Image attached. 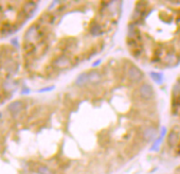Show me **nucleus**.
<instances>
[{
    "mask_svg": "<svg viewBox=\"0 0 180 174\" xmlns=\"http://www.w3.org/2000/svg\"><path fill=\"white\" fill-rule=\"evenodd\" d=\"M102 77L98 71H91L88 72V83L92 84V85H97L101 82Z\"/></svg>",
    "mask_w": 180,
    "mask_h": 174,
    "instance_id": "nucleus-7",
    "label": "nucleus"
},
{
    "mask_svg": "<svg viewBox=\"0 0 180 174\" xmlns=\"http://www.w3.org/2000/svg\"><path fill=\"white\" fill-rule=\"evenodd\" d=\"M25 109V104L22 101L16 100L14 102H11L8 105V110L12 114H19L20 112H22V109Z\"/></svg>",
    "mask_w": 180,
    "mask_h": 174,
    "instance_id": "nucleus-3",
    "label": "nucleus"
},
{
    "mask_svg": "<svg viewBox=\"0 0 180 174\" xmlns=\"http://www.w3.org/2000/svg\"><path fill=\"white\" fill-rule=\"evenodd\" d=\"M30 91H31V90H30L29 88H27V87H23L22 90H21V95H22V96H25V95H29Z\"/></svg>",
    "mask_w": 180,
    "mask_h": 174,
    "instance_id": "nucleus-16",
    "label": "nucleus"
},
{
    "mask_svg": "<svg viewBox=\"0 0 180 174\" xmlns=\"http://www.w3.org/2000/svg\"><path fill=\"white\" fill-rule=\"evenodd\" d=\"M71 65V62L70 60L65 55H62L59 57H57L56 60L54 61V66L58 69H67L68 67H70Z\"/></svg>",
    "mask_w": 180,
    "mask_h": 174,
    "instance_id": "nucleus-4",
    "label": "nucleus"
},
{
    "mask_svg": "<svg viewBox=\"0 0 180 174\" xmlns=\"http://www.w3.org/2000/svg\"><path fill=\"white\" fill-rule=\"evenodd\" d=\"M177 171H178V173L180 174V167H179V168H178V170H177Z\"/></svg>",
    "mask_w": 180,
    "mask_h": 174,
    "instance_id": "nucleus-20",
    "label": "nucleus"
},
{
    "mask_svg": "<svg viewBox=\"0 0 180 174\" xmlns=\"http://www.w3.org/2000/svg\"><path fill=\"white\" fill-rule=\"evenodd\" d=\"M90 33L93 35V36H98L102 33V28L100 25H94L92 26V28L90 29Z\"/></svg>",
    "mask_w": 180,
    "mask_h": 174,
    "instance_id": "nucleus-12",
    "label": "nucleus"
},
{
    "mask_svg": "<svg viewBox=\"0 0 180 174\" xmlns=\"http://www.w3.org/2000/svg\"><path fill=\"white\" fill-rule=\"evenodd\" d=\"M128 77L134 82H140L143 79V72L137 66H130L128 69Z\"/></svg>",
    "mask_w": 180,
    "mask_h": 174,
    "instance_id": "nucleus-2",
    "label": "nucleus"
},
{
    "mask_svg": "<svg viewBox=\"0 0 180 174\" xmlns=\"http://www.w3.org/2000/svg\"><path fill=\"white\" fill-rule=\"evenodd\" d=\"M139 93L141 96V98L145 99V100H151V99L154 98L155 96V93H154V88L151 87V85L149 84H143L141 85L139 89Z\"/></svg>",
    "mask_w": 180,
    "mask_h": 174,
    "instance_id": "nucleus-1",
    "label": "nucleus"
},
{
    "mask_svg": "<svg viewBox=\"0 0 180 174\" xmlns=\"http://www.w3.org/2000/svg\"><path fill=\"white\" fill-rule=\"evenodd\" d=\"M36 3H34V2H28V3L25 4V6H23V10H25V13L27 14L28 17H30V16H32L34 14V12L36 11Z\"/></svg>",
    "mask_w": 180,
    "mask_h": 174,
    "instance_id": "nucleus-9",
    "label": "nucleus"
},
{
    "mask_svg": "<svg viewBox=\"0 0 180 174\" xmlns=\"http://www.w3.org/2000/svg\"><path fill=\"white\" fill-rule=\"evenodd\" d=\"M54 89V86H49V87H46V88H41L39 89V93H45V91H51Z\"/></svg>",
    "mask_w": 180,
    "mask_h": 174,
    "instance_id": "nucleus-15",
    "label": "nucleus"
},
{
    "mask_svg": "<svg viewBox=\"0 0 180 174\" xmlns=\"http://www.w3.org/2000/svg\"><path fill=\"white\" fill-rule=\"evenodd\" d=\"M39 33H38V28L36 26H32L28 29V31L25 32V41H28L29 43H31L33 39H36L38 37Z\"/></svg>",
    "mask_w": 180,
    "mask_h": 174,
    "instance_id": "nucleus-6",
    "label": "nucleus"
},
{
    "mask_svg": "<svg viewBox=\"0 0 180 174\" xmlns=\"http://www.w3.org/2000/svg\"><path fill=\"white\" fill-rule=\"evenodd\" d=\"M179 142V135L177 132L172 131L167 136V143L170 147H176Z\"/></svg>",
    "mask_w": 180,
    "mask_h": 174,
    "instance_id": "nucleus-8",
    "label": "nucleus"
},
{
    "mask_svg": "<svg viewBox=\"0 0 180 174\" xmlns=\"http://www.w3.org/2000/svg\"><path fill=\"white\" fill-rule=\"evenodd\" d=\"M100 64H101V60H98L95 63H93L92 66H93V67H95V66H98V65H100Z\"/></svg>",
    "mask_w": 180,
    "mask_h": 174,
    "instance_id": "nucleus-18",
    "label": "nucleus"
},
{
    "mask_svg": "<svg viewBox=\"0 0 180 174\" xmlns=\"http://www.w3.org/2000/svg\"><path fill=\"white\" fill-rule=\"evenodd\" d=\"M12 44H13V46H15V47H18V41H17V38H14V39H12Z\"/></svg>",
    "mask_w": 180,
    "mask_h": 174,
    "instance_id": "nucleus-17",
    "label": "nucleus"
},
{
    "mask_svg": "<svg viewBox=\"0 0 180 174\" xmlns=\"http://www.w3.org/2000/svg\"><path fill=\"white\" fill-rule=\"evenodd\" d=\"M37 173L38 174H53L52 171L46 166H39L37 169Z\"/></svg>",
    "mask_w": 180,
    "mask_h": 174,
    "instance_id": "nucleus-13",
    "label": "nucleus"
},
{
    "mask_svg": "<svg viewBox=\"0 0 180 174\" xmlns=\"http://www.w3.org/2000/svg\"><path fill=\"white\" fill-rule=\"evenodd\" d=\"M149 76L153 79V81L155 82L156 84H162L163 83V74L160 73V72H154L151 71V73H149Z\"/></svg>",
    "mask_w": 180,
    "mask_h": 174,
    "instance_id": "nucleus-11",
    "label": "nucleus"
},
{
    "mask_svg": "<svg viewBox=\"0 0 180 174\" xmlns=\"http://www.w3.org/2000/svg\"><path fill=\"white\" fill-rule=\"evenodd\" d=\"M164 137H162V136H160V137L158 138V139H156L155 141H154V145H153V148H151V151H157V150L159 149V144L161 143V141H162V139Z\"/></svg>",
    "mask_w": 180,
    "mask_h": 174,
    "instance_id": "nucleus-14",
    "label": "nucleus"
},
{
    "mask_svg": "<svg viewBox=\"0 0 180 174\" xmlns=\"http://www.w3.org/2000/svg\"><path fill=\"white\" fill-rule=\"evenodd\" d=\"M1 118H2V114L0 113V120H1Z\"/></svg>",
    "mask_w": 180,
    "mask_h": 174,
    "instance_id": "nucleus-19",
    "label": "nucleus"
},
{
    "mask_svg": "<svg viewBox=\"0 0 180 174\" xmlns=\"http://www.w3.org/2000/svg\"><path fill=\"white\" fill-rule=\"evenodd\" d=\"M156 136H157V130L154 126H147L143 132V138L147 142L155 140Z\"/></svg>",
    "mask_w": 180,
    "mask_h": 174,
    "instance_id": "nucleus-5",
    "label": "nucleus"
},
{
    "mask_svg": "<svg viewBox=\"0 0 180 174\" xmlns=\"http://www.w3.org/2000/svg\"><path fill=\"white\" fill-rule=\"evenodd\" d=\"M86 83H88V73H86V72H83V73L79 74L78 77H76L75 80V84L79 87L84 86Z\"/></svg>",
    "mask_w": 180,
    "mask_h": 174,
    "instance_id": "nucleus-10",
    "label": "nucleus"
}]
</instances>
